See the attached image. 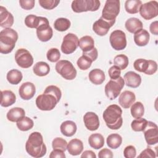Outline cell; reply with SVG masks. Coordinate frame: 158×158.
<instances>
[{"label": "cell", "instance_id": "cell-1", "mask_svg": "<svg viewBox=\"0 0 158 158\" xmlns=\"http://www.w3.org/2000/svg\"><path fill=\"white\" fill-rule=\"evenodd\" d=\"M25 149L29 155L35 158L42 157L46 154V146L40 132L35 131L29 135L25 144Z\"/></svg>", "mask_w": 158, "mask_h": 158}, {"label": "cell", "instance_id": "cell-2", "mask_svg": "<svg viewBox=\"0 0 158 158\" xmlns=\"http://www.w3.org/2000/svg\"><path fill=\"white\" fill-rule=\"evenodd\" d=\"M122 115V109L117 104H112L109 106L104 111L102 117L109 128L118 130L123 123Z\"/></svg>", "mask_w": 158, "mask_h": 158}, {"label": "cell", "instance_id": "cell-3", "mask_svg": "<svg viewBox=\"0 0 158 158\" xmlns=\"http://www.w3.org/2000/svg\"><path fill=\"white\" fill-rule=\"evenodd\" d=\"M18 40V33L11 28L2 30L0 32V52L9 54L15 48Z\"/></svg>", "mask_w": 158, "mask_h": 158}, {"label": "cell", "instance_id": "cell-4", "mask_svg": "<svg viewBox=\"0 0 158 158\" xmlns=\"http://www.w3.org/2000/svg\"><path fill=\"white\" fill-rule=\"evenodd\" d=\"M35 28L36 29L37 37L41 41H48L52 37V29L49 26V21L46 17L37 16L35 20Z\"/></svg>", "mask_w": 158, "mask_h": 158}, {"label": "cell", "instance_id": "cell-5", "mask_svg": "<svg viewBox=\"0 0 158 158\" xmlns=\"http://www.w3.org/2000/svg\"><path fill=\"white\" fill-rule=\"evenodd\" d=\"M120 12V1L119 0H107L102 11L101 17L104 20L115 22V19Z\"/></svg>", "mask_w": 158, "mask_h": 158}, {"label": "cell", "instance_id": "cell-6", "mask_svg": "<svg viewBox=\"0 0 158 158\" xmlns=\"http://www.w3.org/2000/svg\"><path fill=\"white\" fill-rule=\"evenodd\" d=\"M101 2L98 0H75L72 2L71 7L73 12L80 13L87 11H96Z\"/></svg>", "mask_w": 158, "mask_h": 158}, {"label": "cell", "instance_id": "cell-7", "mask_svg": "<svg viewBox=\"0 0 158 158\" xmlns=\"http://www.w3.org/2000/svg\"><path fill=\"white\" fill-rule=\"evenodd\" d=\"M56 72L64 79L73 80L77 76V70L72 63L67 60H60L57 62L55 67Z\"/></svg>", "mask_w": 158, "mask_h": 158}, {"label": "cell", "instance_id": "cell-8", "mask_svg": "<svg viewBox=\"0 0 158 158\" xmlns=\"http://www.w3.org/2000/svg\"><path fill=\"white\" fill-rule=\"evenodd\" d=\"M125 85V81L122 77H120L117 79L109 80L105 86V94L106 96L110 99H115Z\"/></svg>", "mask_w": 158, "mask_h": 158}, {"label": "cell", "instance_id": "cell-9", "mask_svg": "<svg viewBox=\"0 0 158 158\" xmlns=\"http://www.w3.org/2000/svg\"><path fill=\"white\" fill-rule=\"evenodd\" d=\"M58 102V99L50 93H43V94L39 95L36 99V105L37 107L44 111L52 110Z\"/></svg>", "mask_w": 158, "mask_h": 158}, {"label": "cell", "instance_id": "cell-10", "mask_svg": "<svg viewBox=\"0 0 158 158\" xmlns=\"http://www.w3.org/2000/svg\"><path fill=\"white\" fill-rule=\"evenodd\" d=\"M79 46V39L73 33H69L63 38L61 44V51L64 54H70L73 53Z\"/></svg>", "mask_w": 158, "mask_h": 158}, {"label": "cell", "instance_id": "cell-11", "mask_svg": "<svg viewBox=\"0 0 158 158\" xmlns=\"http://www.w3.org/2000/svg\"><path fill=\"white\" fill-rule=\"evenodd\" d=\"M109 41L112 48L116 51L124 49L127 46L125 33L120 30H114L111 33Z\"/></svg>", "mask_w": 158, "mask_h": 158}, {"label": "cell", "instance_id": "cell-12", "mask_svg": "<svg viewBox=\"0 0 158 158\" xmlns=\"http://www.w3.org/2000/svg\"><path fill=\"white\" fill-rule=\"evenodd\" d=\"M15 60L17 65L23 69L31 67L33 64V57L31 53L24 48L19 49L15 54Z\"/></svg>", "mask_w": 158, "mask_h": 158}, {"label": "cell", "instance_id": "cell-13", "mask_svg": "<svg viewBox=\"0 0 158 158\" xmlns=\"http://www.w3.org/2000/svg\"><path fill=\"white\" fill-rule=\"evenodd\" d=\"M141 16L145 20H151L158 15V2L151 1L142 4L139 9Z\"/></svg>", "mask_w": 158, "mask_h": 158}, {"label": "cell", "instance_id": "cell-14", "mask_svg": "<svg viewBox=\"0 0 158 158\" xmlns=\"http://www.w3.org/2000/svg\"><path fill=\"white\" fill-rule=\"evenodd\" d=\"M143 131L148 144L154 145L157 143L158 127L155 123L151 121H148V123Z\"/></svg>", "mask_w": 158, "mask_h": 158}, {"label": "cell", "instance_id": "cell-15", "mask_svg": "<svg viewBox=\"0 0 158 158\" xmlns=\"http://www.w3.org/2000/svg\"><path fill=\"white\" fill-rule=\"evenodd\" d=\"M115 23L107 21L101 17L96 21L93 25V31L99 36L106 35L110 27H112Z\"/></svg>", "mask_w": 158, "mask_h": 158}, {"label": "cell", "instance_id": "cell-16", "mask_svg": "<svg viewBox=\"0 0 158 158\" xmlns=\"http://www.w3.org/2000/svg\"><path fill=\"white\" fill-rule=\"evenodd\" d=\"M83 122L86 128L90 131H95L99 127L98 115L93 112H88L83 116Z\"/></svg>", "mask_w": 158, "mask_h": 158}, {"label": "cell", "instance_id": "cell-17", "mask_svg": "<svg viewBox=\"0 0 158 158\" xmlns=\"http://www.w3.org/2000/svg\"><path fill=\"white\" fill-rule=\"evenodd\" d=\"M36 92V88L33 83L27 81L22 84L19 89L20 97L23 100H29L31 99Z\"/></svg>", "mask_w": 158, "mask_h": 158}, {"label": "cell", "instance_id": "cell-18", "mask_svg": "<svg viewBox=\"0 0 158 158\" xmlns=\"http://www.w3.org/2000/svg\"><path fill=\"white\" fill-rule=\"evenodd\" d=\"M14 17L6 8L0 6V26L2 28H10L14 23Z\"/></svg>", "mask_w": 158, "mask_h": 158}, {"label": "cell", "instance_id": "cell-19", "mask_svg": "<svg viewBox=\"0 0 158 158\" xmlns=\"http://www.w3.org/2000/svg\"><path fill=\"white\" fill-rule=\"evenodd\" d=\"M136 96L134 93L130 91L122 92L118 98V103L124 109L129 108L135 101Z\"/></svg>", "mask_w": 158, "mask_h": 158}, {"label": "cell", "instance_id": "cell-20", "mask_svg": "<svg viewBox=\"0 0 158 158\" xmlns=\"http://www.w3.org/2000/svg\"><path fill=\"white\" fill-rule=\"evenodd\" d=\"M124 81L127 86L136 88H138L141 83V76L133 72L129 71L124 75Z\"/></svg>", "mask_w": 158, "mask_h": 158}, {"label": "cell", "instance_id": "cell-21", "mask_svg": "<svg viewBox=\"0 0 158 158\" xmlns=\"http://www.w3.org/2000/svg\"><path fill=\"white\" fill-rule=\"evenodd\" d=\"M67 149L69 153L72 156L79 155L83 150V142L79 139H72L68 143Z\"/></svg>", "mask_w": 158, "mask_h": 158}, {"label": "cell", "instance_id": "cell-22", "mask_svg": "<svg viewBox=\"0 0 158 158\" xmlns=\"http://www.w3.org/2000/svg\"><path fill=\"white\" fill-rule=\"evenodd\" d=\"M134 34V41L136 45L144 46L148 44L150 35L147 30L142 28Z\"/></svg>", "mask_w": 158, "mask_h": 158}, {"label": "cell", "instance_id": "cell-23", "mask_svg": "<svg viewBox=\"0 0 158 158\" xmlns=\"http://www.w3.org/2000/svg\"><path fill=\"white\" fill-rule=\"evenodd\" d=\"M62 134L65 136L70 137L75 135L77 131V125L71 120H66L62 123L60 127Z\"/></svg>", "mask_w": 158, "mask_h": 158}, {"label": "cell", "instance_id": "cell-24", "mask_svg": "<svg viewBox=\"0 0 158 158\" xmlns=\"http://www.w3.org/2000/svg\"><path fill=\"white\" fill-rule=\"evenodd\" d=\"M25 116V112L24 109L18 107L10 109L6 115L7 120L12 122H17Z\"/></svg>", "mask_w": 158, "mask_h": 158}, {"label": "cell", "instance_id": "cell-25", "mask_svg": "<svg viewBox=\"0 0 158 158\" xmlns=\"http://www.w3.org/2000/svg\"><path fill=\"white\" fill-rule=\"evenodd\" d=\"M89 80L94 85H98L102 84L106 78L104 72L99 69H94L90 71L88 75Z\"/></svg>", "mask_w": 158, "mask_h": 158}, {"label": "cell", "instance_id": "cell-26", "mask_svg": "<svg viewBox=\"0 0 158 158\" xmlns=\"http://www.w3.org/2000/svg\"><path fill=\"white\" fill-rule=\"evenodd\" d=\"M16 96L10 90L1 91V106L4 107L12 106L15 102Z\"/></svg>", "mask_w": 158, "mask_h": 158}, {"label": "cell", "instance_id": "cell-27", "mask_svg": "<svg viewBox=\"0 0 158 158\" xmlns=\"http://www.w3.org/2000/svg\"><path fill=\"white\" fill-rule=\"evenodd\" d=\"M125 26L128 31L131 33H135L136 31L143 28V23L137 18L131 17L125 22Z\"/></svg>", "mask_w": 158, "mask_h": 158}, {"label": "cell", "instance_id": "cell-28", "mask_svg": "<svg viewBox=\"0 0 158 158\" xmlns=\"http://www.w3.org/2000/svg\"><path fill=\"white\" fill-rule=\"evenodd\" d=\"M88 143L91 148L95 149H99L103 147L104 144V138L103 136L99 133H94L89 136Z\"/></svg>", "mask_w": 158, "mask_h": 158}, {"label": "cell", "instance_id": "cell-29", "mask_svg": "<svg viewBox=\"0 0 158 158\" xmlns=\"http://www.w3.org/2000/svg\"><path fill=\"white\" fill-rule=\"evenodd\" d=\"M83 52H88L94 48V41L90 36H84L79 40V46Z\"/></svg>", "mask_w": 158, "mask_h": 158}, {"label": "cell", "instance_id": "cell-30", "mask_svg": "<svg viewBox=\"0 0 158 158\" xmlns=\"http://www.w3.org/2000/svg\"><path fill=\"white\" fill-rule=\"evenodd\" d=\"M33 71L36 75L39 77H44L49 73L50 67L46 62L40 61L35 64L33 67Z\"/></svg>", "mask_w": 158, "mask_h": 158}, {"label": "cell", "instance_id": "cell-31", "mask_svg": "<svg viewBox=\"0 0 158 158\" xmlns=\"http://www.w3.org/2000/svg\"><path fill=\"white\" fill-rule=\"evenodd\" d=\"M142 2L140 0H127L125 3L126 11L131 14H136L139 12Z\"/></svg>", "mask_w": 158, "mask_h": 158}, {"label": "cell", "instance_id": "cell-32", "mask_svg": "<svg viewBox=\"0 0 158 158\" xmlns=\"http://www.w3.org/2000/svg\"><path fill=\"white\" fill-rule=\"evenodd\" d=\"M7 80L12 85H17L22 80L23 75L22 72L17 69H12L9 71L6 76Z\"/></svg>", "mask_w": 158, "mask_h": 158}, {"label": "cell", "instance_id": "cell-33", "mask_svg": "<svg viewBox=\"0 0 158 158\" xmlns=\"http://www.w3.org/2000/svg\"><path fill=\"white\" fill-rule=\"evenodd\" d=\"M107 144L112 149H117L120 146L122 143V136L117 133L109 135L107 138Z\"/></svg>", "mask_w": 158, "mask_h": 158}, {"label": "cell", "instance_id": "cell-34", "mask_svg": "<svg viewBox=\"0 0 158 158\" xmlns=\"http://www.w3.org/2000/svg\"><path fill=\"white\" fill-rule=\"evenodd\" d=\"M131 114L135 118H141L144 113V107L141 102H136L131 106Z\"/></svg>", "mask_w": 158, "mask_h": 158}, {"label": "cell", "instance_id": "cell-35", "mask_svg": "<svg viewBox=\"0 0 158 158\" xmlns=\"http://www.w3.org/2000/svg\"><path fill=\"white\" fill-rule=\"evenodd\" d=\"M71 23L70 20L66 18H58L57 19L54 23V28L59 31H65L67 30L70 27Z\"/></svg>", "mask_w": 158, "mask_h": 158}, {"label": "cell", "instance_id": "cell-36", "mask_svg": "<svg viewBox=\"0 0 158 158\" xmlns=\"http://www.w3.org/2000/svg\"><path fill=\"white\" fill-rule=\"evenodd\" d=\"M34 122L33 120L28 117H24L17 122V126L18 128L23 131H28L33 128Z\"/></svg>", "mask_w": 158, "mask_h": 158}, {"label": "cell", "instance_id": "cell-37", "mask_svg": "<svg viewBox=\"0 0 158 158\" xmlns=\"http://www.w3.org/2000/svg\"><path fill=\"white\" fill-rule=\"evenodd\" d=\"M114 63L115 65L118 67L120 70H124L128 65V58L124 54H118L114 57Z\"/></svg>", "mask_w": 158, "mask_h": 158}, {"label": "cell", "instance_id": "cell-38", "mask_svg": "<svg viewBox=\"0 0 158 158\" xmlns=\"http://www.w3.org/2000/svg\"><path fill=\"white\" fill-rule=\"evenodd\" d=\"M148 123V120L143 118H138L131 122V127L135 131H143Z\"/></svg>", "mask_w": 158, "mask_h": 158}, {"label": "cell", "instance_id": "cell-39", "mask_svg": "<svg viewBox=\"0 0 158 158\" xmlns=\"http://www.w3.org/2000/svg\"><path fill=\"white\" fill-rule=\"evenodd\" d=\"M148 65H149L148 60H146L144 59H136L133 63L134 69L139 72L144 73L148 69Z\"/></svg>", "mask_w": 158, "mask_h": 158}, {"label": "cell", "instance_id": "cell-40", "mask_svg": "<svg viewBox=\"0 0 158 158\" xmlns=\"http://www.w3.org/2000/svg\"><path fill=\"white\" fill-rule=\"evenodd\" d=\"M67 142L62 138H56L52 140V146L53 149H60L64 152L67 150Z\"/></svg>", "mask_w": 158, "mask_h": 158}, {"label": "cell", "instance_id": "cell-41", "mask_svg": "<svg viewBox=\"0 0 158 158\" xmlns=\"http://www.w3.org/2000/svg\"><path fill=\"white\" fill-rule=\"evenodd\" d=\"M92 62L93 61L89 58H88L85 56L82 55L77 60V64L80 69L82 70H86L91 67Z\"/></svg>", "mask_w": 158, "mask_h": 158}, {"label": "cell", "instance_id": "cell-42", "mask_svg": "<svg viewBox=\"0 0 158 158\" xmlns=\"http://www.w3.org/2000/svg\"><path fill=\"white\" fill-rule=\"evenodd\" d=\"M48 60L51 62H56L58 61L60 57V53L59 50L57 48L49 49L46 54Z\"/></svg>", "mask_w": 158, "mask_h": 158}, {"label": "cell", "instance_id": "cell-43", "mask_svg": "<svg viewBox=\"0 0 158 158\" xmlns=\"http://www.w3.org/2000/svg\"><path fill=\"white\" fill-rule=\"evenodd\" d=\"M59 2L60 1L58 0H39L40 5L47 10L53 9L57 6Z\"/></svg>", "mask_w": 158, "mask_h": 158}, {"label": "cell", "instance_id": "cell-44", "mask_svg": "<svg viewBox=\"0 0 158 158\" xmlns=\"http://www.w3.org/2000/svg\"><path fill=\"white\" fill-rule=\"evenodd\" d=\"M44 93L52 94L58 99L59 101H60L61 96H62V92H61L60 89H59V88H58L57 86H54V85H49V86H47L45 90L44 91Z\"/></svg>", "mask_w": 158, "mask_h": 158}, {"label": "cell", "instance_id": "cell-45", "mask_svg": "<svg viewBox=\"0 0 158 158\" xmlns=\"http://www.w3.org/2000/svg\"><path fill=\"white\" fill-rule=\"evenodd\" d=\"M136 151L133 146H127L123 150V156L125 158H134L136 157Z\"/></svg>", "mask_w": 158, "mask_h": 158}, {"label": "cell", "instance_id": "cell-46", "mask_svg": "<svg viewBox=\"0 0 158 158\" xmlns=\"http://www.w3.org/2000/svg\"><path fill=\"white\" fill-rule=\"evenodd\" d=\"M108 73H109V77L111 79L115 80L120 77L121 70L118 67L115 65H113L109 69Z\"/></svg>", "mask_w": 158, "mask_h": 158}, {"label": "cell", "instance_id": "cell-47", "mask_svg": "<svg viewBox=\"0 0 158 158\" xmlns=\"http://www.w3.org/2000/svg\"><path fill=\"white\" fill-rule=\"evenodd\" d=\"M19 4L22 9L30 10L34 7L35 1L34 0H20Z\"/></svg>", "mask_w": 158, "mask_h": 158}, {"label": "cell", "instance_id": "cell-48", "mask_svg": "<svg viewBox=\"0 0 158 158\" xmlns=\"http://www.w3.org/2000/svg\"><path fill=\"white\" fill-rule=\"evenodd\" d=\"M148 62H149V65H148V69L144 72V73L146 75H153L157 71V64L156 62H155L154 60H148Z\"/></svg>", "mask_w": 158, "mask_h": 158}, {"label": "cell", "instance_id": "cell-49", "mask_svg": "<svg viewBox=\"0 0 158 158\" xmlns=\"http://www.w3.org/2000/svg\"><path fill=\"white\" fill-rule=\"evenodd\" d=\"M156 157V152L151 148H148L144 150H143L140 154L138 156V157L139 158H147V157H151V158H154Z\"/></svg>", "mask_w": 158, "mask_h": 158}, {"label": "cell", "instance_id": "cell-50", "mask_svg": "<svg viewBox=\"0 0 158 158\" xmlns=\"http://www.w3.org/2000/svg\"><path fill=\"white\" fill-rule=\"evenodd\" d=\"M36 15L31 14L27 15L25 19V25L30 28H35V23L36 18Z\"/></svg>", "mask_w": 158, "mask_h": 158}, {"label": "cell", "instance_id": "cell-51", "mask_svg": "<svg viewBox=\"0 0 158 158\" xmlns=\"http://www.w3.org/2000/svg\"><path fill=\"white\" fill-rule=\"evenodd\" d=\"M82 55L88 57L93 62L96 60L98 56V52L97 49L96 48H94L93 49H91V51H89L88 52H83Z\"/></svg>", "mask_w": 158, "mask_h": 158}, {"label": "cell", "instance_id": "cell-52", "mask_svg": "<svg viewBox=\"0 0 158 158\" xmlns=\"http://www.w3.org/2000/svg\"><path fill=\"white\" fill-rule=\"evenodd\" d=\"M98 157L99 158H104V157L112 158L113 157V154L110 149L107 148H104L99 152Z\"/></svg>", "mask_w": 158, "mask_h": 158}, {"label": "cell", "instance_id": "cell-53", "mask_svg": "<svg viewBox=\"0 0 158 158\" xmlns=\"http://www.w3.org/2000/svg\"><path fill=\"white\" fill-rule=\"evenodd\" d=\"M49 157L50 158H55V157L65 158V155L64 152L60 149H53V151H51V152L49 154Z\"/></svg>", "mask_w": 158, "mask_h": 158}, {"label": "cell", "instance_id": "cell-54", "mask_svg": "<svg viewBox=\"0 0 158 158\" xmlns=\"http://www.w3.org/2000/svg\"><path fill=\"white\" fill-rule=\"evenodd\" d=\"M149 30L152 34L157 35H158V22L154 21L152 22L150 25Z\"/></svg>", "mask_w": 158, "mask_h": 158}, {"label": "cell", "instance_id": "cell-55", "mask_svg": "<svg viewBox=\"0 0 158 158\" xmlns=\"http://www.w3.org/2000/svg\"><path fill=\"white\" fill-rule=\"evenodd\" d=\"M81 157H87V158H96V156L95 154V153L91 151V150H87V151H85L81 156Z\"/></svg>", "mask_w": 158, "mask_h": 158}]
</instances>
